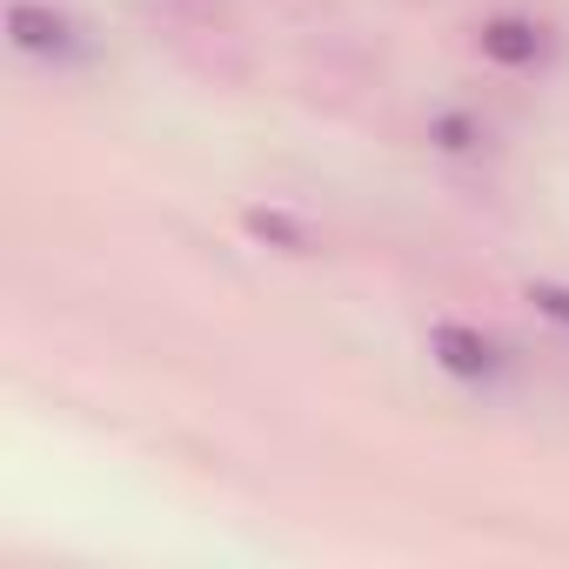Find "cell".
<instances>
[{"label": "cell", "instance_id": "6", "mask_svg": "<svg viewBox=\"0 0 569 569\" xmlns=\"http://www.w3.org/2000/svg\"><path fill=\"white\" fill-rule=\"evenodd\" d=\"M436 141H442L449 154H462V148L476 141V121H469V114H442V121H436Z\"/></svg>", "mask_w": 569, "mask_h": 569}, {"label": "cell", "instance_id": "2", "mask_svg": "<svg viewBox=\"0 0 569 569\" xmlns=\"http://www.w3.org/2000/svg\"><path fill=\"white\" fill-rule=\"evenodd\" d=\"M429 356H436L456 382H489V376L502 369V349H496L482 329H469V322H436V329H429Z\"/></svg>", "mask_w": 569, "mask_h": 569}, {"label": "cell", "instance_id": "3", "mask_svg": "<svg viewBox=\"0 0 569 569\" xmlns=\"http://www.w3.org/2000/svg\"><path fill=\"white\" fill-rule=\"evenodd\" d=\"M476 41H482V54L502 61V68H522V61L542 54V34H536V21H522V14H496V21H482Z\"/></svg>", "mask_w": 569, "mask_h": 569}, {"label": "cell", "instance_id": "1", "mask_svg": "<svg viewBox=\"0 0 569 569\" xmlns=\"http://www.w3.org/2000/svg\"><path fill=\"white\" fill-rule=\"evenodd\" d=\"M8 34H14L21 54H41V61H81L88 54L81 28L68 14H54V8H34V0H14L8 8Z\"/></svg>", "mask_w": 569, "mask_h": 569}, {"label": "cell", "instance_id": "4", "mask_svg": "<svg viewBox=\"0 0 569 569\" xmlns=\"http://www.w3.org/2000/svg\"><path fill=\"white\" fill-rule=\"evenodd\" d=\"M241 221H248V234H254V241H281V248H309V228H302V221H289V214H274V208H248Z\"/></svg>", "mask_w": 569, "mask_h": 569}, {"label": "cell", "instance_id": "5", "mask_svg": "<svg viewBox=\"0 0 569 569\" xmlns=\"http://www.w3.org/2000/svg\"><path fill=\"white\" fill-rule=\"evenodd\" d=\"M529 302H536L556 329H569V289H556V281H529Z\"/></svg>", "mask_w": 569, "mask_h": 569}]
</instances>
